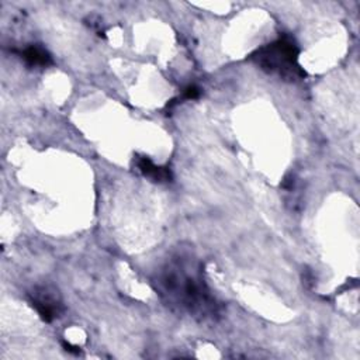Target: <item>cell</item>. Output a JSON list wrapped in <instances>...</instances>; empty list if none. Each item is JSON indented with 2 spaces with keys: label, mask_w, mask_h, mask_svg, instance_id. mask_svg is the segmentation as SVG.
<instances>
[{
  "label": "cell",
  "mask_w": 360,
  "mask_h": 360,
  "mask_svg": "<svg viewBox=\"0 0 360 360\" xmlns=\"http://www.w3.org/2000/svg\"><path fill=\"white\" fill-rule=\"evenodd\" d=\"M138 170L148 179H151L155 183H168L172 180V172L169 168L155 165L148 156H137L135 159Z\"/></svg>",
  "instance_id": "4"
},
{
  "label": "cell",
  "mask_w": 360,
  "mask_h": 360,
  "mask_svg": "<svg viewBox=\"0 0 360 360\" xmlns=\"http://www.w3.org/2000/svg\"><path fill=\"white\" fill-rule=\"evenodd\" d=\"M21 60H24V62L30 66H44L47 68L50 65H53V57L51 54L39 47V45H30L26 50L21 51Z\"/></svg>",
  "instance_id": "5"
},
{
  "label": "cell",
  "mask_w": 360,
  "mask_h": 360,
  "mask_svg": "<svg viewBox=\"0 0 360 360\" xmlns=\"http://www.w3.org/2000/svg\"><path fill=\"white\" fill-rule=\"evenodd\" d=\"M30 304L45 323H53L64 312V303L57 289L51 286H37L28 294Z\"/></svg>",
  "instance_id": "3"
},
{
  "label": "cell",
  "mask_w": 360,
  "mask_h": 360,
  "mask_svg": "<svg viewBox=\"0 0 360 360\" xmlns=\"http://www.w3.org/2000/svg\"><path fill=\"white\" fill-rule=\"evenodd\" d=\"M152 286L163 303L199 321H215L219 303L211 293L203 263L189 251L172 252L155 270Z\"/></svg>",
  "instance_id": "1"
},
{
  "label": "cell",
  "mask_w": 360,
  "mask_h": 360,
  "mask_svg": "<svg viewBox=\"0 0 360 360\" xmlns=\"http://www.w3.org/2000/svg\"><path fill=\"white\" fill-rule=\"evenodd\" d=\"M62 345H64V348H65V350H68V352H71V353H73V354H79L80 353V350H79V348L78 346H73V345H71L69 342H62Z\"/></svg>",
  "instance_id": "7"
},
{
  "label": "cell",
  "mask_w": 360,
  "mask_h": 360,
  "mask_svg": "<svg viewBox=\"0 0 360 360\" xmlns=\"http://www.w3.org/2000/svg\"><path fill=\"white\" fill-rule=\"evenodd\" d=\"M300 48L294 38L282 35L276 41L258 48L251 61L269 75H276L283 80L296 82L305 78V72L298 64Z\"/></svg>",
  "instance_id": "2"
},
{
  "label": "cell",
  "mask_w": 360,
  "mask_h": 360,
  "mask_svg": "<svg viewBox=\"0 0 360 360\" xmlns=\"http://www.w3.org/2000/svg\"><path fill=\"white\" fill-rule=\"evenodd\" d=\"M200 93H201L200 87H197L196 84H192V86H189V87L185 89V92H183V95H182V99L195 100V99H197V98L200 96Z\"/></svg>",
  "instance_id": "6"
}]
</instances>
